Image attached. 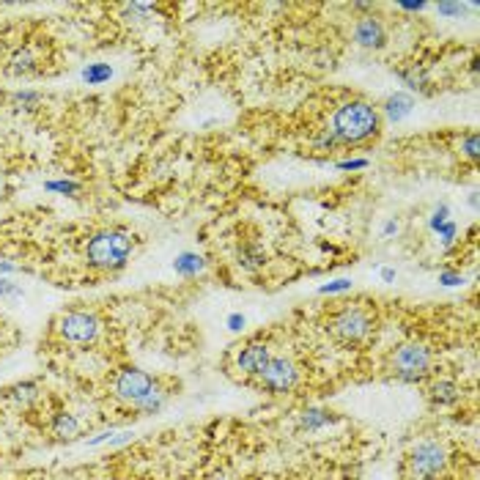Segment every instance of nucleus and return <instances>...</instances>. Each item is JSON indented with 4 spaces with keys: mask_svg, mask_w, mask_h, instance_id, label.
<instances>
[{
    "mask_svg": "<svg viewBox=\"0 0 480 480\" xmlns=\"http://www.w3.org/2000/svg\"><path fill=\"white\" fill-rule=\"evenodd\" d=\"M55 327H58V335L63 341L80 343V346L83 343H93L99 338V330H102L99 318L93 313H88V310H69V313H63Z\"/></svg>",
    "mask_w": 480,
    "mask_h": 480,
    "instance_id": "obj_6",
    "label": "nucleus"
},
{
    "mask_svg": "<svg viewBox=\"0 0 480 480\" xmlns=\"http://www.w3.org/2000/svg\"><path fill=\"white\" fill-rule=\"evenodd\" d=\"M439 283H442V286H461L464 277H461L458 272H439Z\"/></svg>",
    "mask_w": 480,
    "mask_h": 480,
    "instance_id": "obj_30",
    "label": "nucleus"
},
{
    "mask_svg": "<svg viewBox=\"0 0 480 480\" xmlns=\"http://www.w3.org/2000/svg\"><path fill=\"white\" fill-rule=\"evenodd\" d=\"M447 219H450V206H447V203H442L437 212H434V217H431L428 225H431V231H439V225H444Z\"/></svg>",
    "mask_w": 480,
    "mask_h": 480,
    "instance_id": "obj_26",
    "label": "nucleus"
},
{
    "mask_svg": "<svg viewBox=\"0 0 480 480\" xmlns=\"http://www.w3.org/2000/svg\"><path fill=\"white\" fill-rule=\"evenodd\" d=\"M0 269H3V272H14V263H8V261H0Z\"/></svg>",
    "mask_w": 480,
    "mask_h": 480,
    "instance_id": "obj_37",
    "label": "nucleus"
},
{
    "mask_svg": "<svg viewBox=\"0 0 480 480\" xmlns=\"http://www.w3.org/2000/svg\"><path fill=\"white\" fill-rule=\"evenodd\" d=\"M49 431H52V437L55 439L69 442V439L80 437V420H77L75 415H69V412H58V415H52V420H49Z\"/></svg>",
    "mask_w": 480,
    "mask_h": 480,
    "instance_id": "obj_12",
    "label": "nucleus"
},
{
    "mask_svg": "<svg viewBox=\"0 0 480 480\" xmlns=\"http://www.w3.org/2000/svg\"><path fill=\"white\" fill-rule=\"evenodd\" d=\"M113 77V69L107 63H88V69H83V80L88 86H102Z\"/></svg>",
    "mask_w": 480,
    "mask_h": 480,
    "instance_id": "obj_18",
    "label": "nucleus"
},
{
    "mask_svg": "<svg viewBox=\"0 0 480 480\" xmlns=\"http://www.w3.org/2000/svg\"><path fill=\"white\" fill-rule=\"evenodd\" d=\"M368 168V160H346V162H338V171H362Z\"/></svg>",
    "mask_w": 480,
    "mask_h": 480,
    "instance_id": "obj_31",
    "label": "nucleus"
},
{
    "mask_svg": "<svg viewBox=\"0 0 480 480\" xmlns=\"http://www.w3.org/2000/svg\"><path fill=\"white\" fill-rule=\"evenodd\" d=\"M382 277H385L387 283H393V280H395V269H390V266H385V269H382Z\"/></svg>",
    "mask_w": 480,
    "mask_h": 480,
    "instance_id": "obj_36",
    "label": "nucleus"
},
{
    "mask_svg": "<svg viewBox=\"0 0 480 480\" xmlns=\"http://www.w3.org/2000/svg\"><path fill=\"white\" fill-rule=\"evenodd\" d=\"M137 409H140V412H146V415L160 412V409H162V395H160V390H154V393L148 395L143 403H137Z\"/></svg>",
    "mask_w": 480,
    "mask_h": 480,
    "instance_id": "obj_25",
    "label": "nucleus"
},
{
    "mask_svg": "<svg viewBox=\"0 0 480 480\" xmlns=\"http://www.w3.org/2000/svg\"><path fill=\"white\" fill-rule=\"evenodd\" d=\"M297 382H300V371L288 357H272L258 373V387L272 395L291 393Z\"/></svg>",
    "mask_w": 480,
    "mask_h": 480,
    "instance_id": "obj_5",
    "label": "nucleus"
},
{
    "mask_svg": "<svg viewBox=\"0 0 480 480\" xmlns=\"http://www.w3.org/2000/svg\"><path fill=\"white\" fill-rule=\"evenodd\" d=\"M395 231H398V222H395V219H387V222H385V236H393Z\"/></svg>",
    "mask_w": 480,
    "mask_h": 480,
    "instance_id": "obj_35",
    "label": "nucleus"
},
{
    "mask_svg": "<svg viewBox=\"0 0 480 480\" xmlns=\"http://www.w3.org/2000/svg\"><path fill=\"white\" fill-rule=\"evenodd\" d=\"M33 69H36V58H33V52H31L28 47L17 49V52H14V58H11V72H14V75H31Z\"/></svg>",
    "mask_w": 480,
    "mask_h": 480,
    "instance_id": "obj_17",
    "label": "nucleus"
},
{
    "mask_svg": "<svg viewBox=\"0 0 480 480\" xmlns=\"http://www.w3.org/2000/svg\"><path fill=\"white\" fill-rule=\"evenodd\" d=\"M401 8H406V11H423L426 8V3H398Z\"/></svg>",
    "mask_w": 480,
    "mask_h": 480,
    "instance_id": "obj_34",
    "label": "nucleus"
},
{
    "mask_svg": "<svg viewBox=\"0 0 480 480\" xmlns=\"http://www.w3.org/2000/svg\"><path fill=\"white\" fill-rule=\"evenodd\" d=\"M335 417H332V412H327V409H307L305 415H302V420H300V426L305 428V431H318L321 426H327V423H332Z\"/></svg>",
    "mask_w": 480,
    "mask_h": 480,
    "instance_id": "obj_16",
    "label": "nucleus"
},
{
    "mask_svg": "<svg viewBox=\"0 0 480 480\" xmlns=\"http://www.w3.org/2000/svg\"><path fill=\"white\" fill-rule=\"evenodd\" d=\"M351 280H335V283H327L318 288V294H341V291H349Z\"/></svg>",
    "mask_w": 480,
    "mask_h": 480,
    "instance_id": "obj_27",
    "label": "nucleus"
},
{
    "mask_svg": "<svg viewBox=\"0 0 480 480\" xmlns=\"http://www.w3.org/2000/svg\"><path fill=\"white\" fill-rule=\"evenodd\" d=\"M272 359V351L266 343H250L239 351L236 357V368L245 373V376H258L263 371V365Z\"/></svg>",
    "mask_w": 480,
    "mask_h": 480,
    "instance_id": "obj_10",
    "label": "nucleus"
},
{
    "mask_svg": "<svg viewBox=\"0 0 480 480\" xmlns=\"http://www.w3.org/2000/svg\"><path fill=\"white\" fill-rule=\"evenodd\" d=\"M461 151L472 160V162H478L480 157V140H478V132H470L467 137H464V143H461Z\"/></svg>",
    "mask_w": 480,
    "mask_h": 480,
    "instance_id": "obj_21",
    "label": "nucleus"
},
{
    "mask_svg": "<svg viewBox=\"0 0 480 480\" xmlns=\"http://www.w3.org/2000/svg\"><path fill=\"white\" fill-rule=\"evenodd\" d=\"M0 297H6V300H11V297H22V288H20V286H14L11 280H0Z\"/></svg>",
    "mask_w": 480,
    "mask_h": 480,
    "instance_id": "obj_28",
    "label": "nucleus"
},
{
    "mask_svg": "<svg viewBox=\"0 0 480 480\" xmlns=\"http://www.w3.org/2000/svg\"><path fill=\"white\" fill-rule=\"evenodd\" d=\"M14 99L31 104V102H39V93H33V91H20V93H14Z\"/></svg>",
    "mask_w": 480,
    "mask_h": 480,
    "instance_id": "obj_32",
    "label": "nucleus"
},
{
    "mask_svg": "<svg viewBox=\"0 0 480 480\" xmlns=\"http://www.w3.org/2000/svg\"><path fill=\"white\" fill-rule=\"evenodd\" d=\"M36 395H39L36 382H22V385H14V387H11V398H14V401H20V403L33 401Z\"/></svg>",
    "mask_w": 480,
    "mask_h": 480,
    "instance_id": "obj_20",
    "label": "nucleus"
},
{
    "mask_svg": "<svg viewBox=\"0 0 480 480\" xmlns=\"http://www.w3.org/2000/svg\"><path fill=\"white\" fill-rule=\"evenodd\" d=\"M228 327H231V330H242V327H245V316H239V313L228 316Z\"/></svg>",
    "mask_w": 480,
    "mask_h": 480,
    "instance_id": "obj_33",
    "label": "nucleus"
},
{
    "mask_svg": "<svg viewBox=\"0 0 480 480\" xmlns=\"http://www.w3.org/2000/svg\"><path fill=\"white\" fill-rule=\"evenodd\" d=\"M437 233H439V239H442V247L447 250V247H450V245L456 242V233H458V228H456V222H453V219H447L444 225H439Z\"/></svg>",
    "mask_w": 480,
    "mask_h": 480,
    "instance_id": "obj_22",
    "label": "nucleus"
},
{
    "mask_svg": "<svg viewBox=\"0 0 480 480\" xmlns=\"http://www.w3.org/2000/svg\"><path fill=\"white\" fill-rule=\"evenodd\" d=\"M379 127H382L379 110L362 99H354L335 110L330 132L335 134L338 146H359V143L371 140L373 134H379Z\"/></svg>",
    "mask_w": 480,
    "mask_h": 480,
    "instance_id": "obj_1",
    "label": "nucleus"
},
{
    "mask_svg": "<svg viewBox=\"0 0 480 480\" xmlns=\"http://www.w3.org/2000/svg\"><path fill=\"white\" fill-rule=\"evenodd\" d=\"M335 146H338V140L330 130H324V134L316 137V148H335Z\"/></svg>",
    "mask_w": 480,
    "mask_h": 480,
    "instance_id": "obj_29",
    "label": "nucleus"
},
{
    "mask_svg": "<svg viewBox=\"0 0 480 480\" xmlns=\"http://www.w3.org/2000/svg\"><path fill=\"white\" fill-rule=\"evenodd\" d=\"M44 189H49V192H61V195H75L80 187H77L75 181H47V184H44Z\"/></svg>",
    "mask_w": 480,
    "mask_h": 480,
    "instance_id": "obj_24",
    "label": "nucleus"
},
{
    "mask_svg": "<svg viewBox=\"0 0 480 480\" xmlns=\"http://www.w3.org/2000/svg\"><path fill=\"white\" fill-rule=\"evenodd\" d=\"M354 42L359 47H365V49H382V47H387V31H385V25L379 20L362 17L354 25Z\"/></svg>",
    "mask_w": 480,
    "mask_h": 480,
    "instance_id": "obj_9",
    "label": "nucleus"
},
{
    "mask_svg": "<svg viewBox=\"0 0 480 480\" xmlns=\"http://www.w3.org/2000/svg\"><path fill=\"white\" fill-rule=\"evenodd\" d=\"M236 258H239V266H242V269H247V272H258V269H263V263H266V253H263L261 245L247 242V245H242V247H239Z\"/></svg>",
    "mask_w": 480,
    "mask_h": 480,
    "instance_id": "obj_13",
    "label": "nucleus"
},
{
    "mask_svg": "<svg viewBox=\"0 0 480 480\" xmlns=\"http://www.w3.org/2000/svg\"><path fill=\"white\" fill-rule=\"evenodd\" d=\"M412 107H415V99L409 93H395L385 102V116L390 121H403L412 113Z\"/></svg>",
    "mask_w": 480,
    "mask_h": 480,
    "instance_id": "obj_14",
    "label": "nucleus"
},
{
    "mask_svg": "<svg viewBox=\"0 0 480 480\" xmlns=\"http://www.w3.org/2000/svg\"><path fill=\"white\" fill-rule=\"evenodd\" d=\"M113 390H116V398H118V401L137 406V403H143L148 395L157 390V385H154L151 373H146V371H140V368H124V371L116 376Z\"/></svg>",
    "mask_w": 480,
    "mask_h": 480,
    "instance_id": "obj_8",
    "label": "nucleus"
},
{
    "mask_svg": "<svg viewBox=\"0 0 480 480\" xmlns=\"http://www.w3.org/2000/svg\"><path fill=\"white\" fill-rule=\"evenodd\" d=\"M464 8H478V6L475 3H470V6H464V3H439L437 6V11L444 14V17H461Z\"/></svg>",
    "mask_w": 480,
    "mask_h": 480,
    "instance_id": "obj_23",
    "label": "nucleus"
},
{
    "mask_svg": "<svg viewBox=\"0 0 480 480\" xmlns=\"http://www.w3.org/2000/svg\"><path fill=\"white\" fill-rule=\"evenodd\" d=\"M203 266H206V261L198 253H181V256H176L173 261V269L178 274H184V277H195L198 272H203Z\"/></svg>",
    "mask_w": 480,
    "mask_h": 480,
    "instance_id": "obj_15",
    "label": "nucleus"
},
{
    "mask_svg": "<svg viewBox=\"0 0 480 480\" xmlns=\"http://www.w3.org/2000/svg\"><path fill=\"white\" fill-rule=\"evenodd\" d=\"M371 330H373V318L362 307H341L330 318V332L335 335V341H341L346 346L362 343L371 335Z\"/></svg>",
    "mask_w": 480,
    "mask_h": 480,
    "instance_id": "obj_4",
    "label": "nucleus"
},
{
    "mask_svg": "<svg viewBox=\"0 0 480 480\" xmlns=\"http://www.w3.org/2000/svg\"><path fill=\"white\" fill-rule=\"evenodd\" d=\"M428 398L434 406H453L461 401V387L453 379H439L428 387Z\"/></svg>",
    "mask_w": 480,
    "mask_h": 480,
    "instance_id": "obj_11",
    "label": "nucleus"
},
{
    "mask_svg": "<svg viewBox=\"0 0 480 480\" xmlns=\"http://www.w3.org/2000/svg\"><path fill=\"white\" fill-rule=\"evenodd\" d=\"M132 242L130 233L124 231H99L88 239L86 245V261L93 269H102V272H116V269H124L132 256Z\"/></svg>",
    "mask_w": 480,
    "mask_h": 480,
    "instance_id": "obj_2",
    "label": "nucleus"
},
{
    "mask_svg": "<svg viewBox=\"0 0 480 480\" xmlns=\"http://www.w3.org/2000/svg\"><path fill=\"white\" fill-rule=\"evenodd\" d=\"M444 467H447V450H444L442 442L426 439V442H420V444L409 453V470H412L415 478L431 480V478H437Z\"/></svg>",
    "mask_w": 480,
    "mask_h": 480,
    "instance_id": "obj_7",
    "label": "nucleus"
},
{
    "mask_svg": "<svg viewBox=\"0 0 480 480\" xmlns=\"http://www.w3.org/2000/svg\"><path fill=\"white\" fill-rule=\"evenodd\" d=\"M431 365H434L431 349L423 343H401L390 351L387 359V371L403 385H420L423 379H428Z\"/></svg>",
    "mask_w": 480,
    "mask_h": 480,
    "instance_id": "obj_3",
    "label": "nucleus"
},
{
    "mask_svg": "<svg viewBox=\"0 0 480 480\" xmlns=\"http://www.w3.org/2000/svg\"><path fill=\"white\" fill-rule=\"evenodd\" d=\"M398 77L403 80V86L412 88V91H426V86H428V75H426L423 69H417V66L398 72Z\"/></svg>",
    "mask_w": 480,
    "mask_h": 480,
    "instance_id": "obj_19",
    "label": "nucleus"
}]
</instances>
